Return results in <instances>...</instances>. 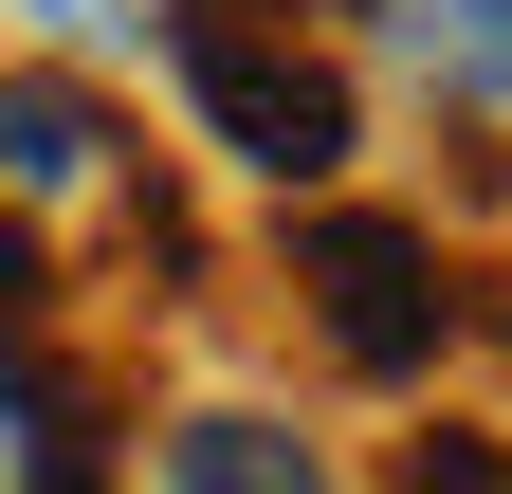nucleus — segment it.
Segmentation results:
<instances>
[{"label": "nucleus", "mask_w": 512, "mask_h": 494, "mask_svg": "<svg viewBox=\"0 0 512 494\" xmlns=\"http://www.w3.org/2000/svg\"><path fill=\"white\" fill-rule=\"evenodd\" d=\"M128 238V257H183L147 147H128V110L92 74H0V238Z\"/></svg>", "instance_id": "nucleus-3"}, {"label": "nucleus", "mask_w": 512, "mask_h": 494, "mask_svg": "<svg viewBox=\"0 0 512 494\" xmlns=\"http://www.w3.org/2000/svg\"><path fill=\"white\" fill-rule=\"evenodd\" d=\"M165 55H183L202 147H238L256 183H330L348 165V74L293 37V0H165Z\"/></svg>", "instance_id": "nucleus-2"}, {"label": "nucleus", "mask_w": 512, "mask_h": 494, "mask_svg": "<svg viewBox=\"0 0 512 494\" xmlns=\"http://www.w3.org/2000/svg\"><path fill=\"white\" fill-rule=\"evenodd\" d=\"M165 494H330V458L275 403H183L165 421Z\"/></svg>", "instance_id": "nucleus-6"}, {"label": "nucleus", "mask_w": 512, "mask_h": 494, "mask_svg": "<svg viewBox=\"0 0 512 494\" xmlns=\"http://www.w3.org/2000/svg\"><path fill=\"white\" fill-rule=\"evenodd\" d=\"M366 55L458 110L476 165H512V0H366Z\"/></svg>", "instance_id": "nucleus-4"}, {"label": "nucleus", "mask_w": 512, "mask_h": 494, "mask_svg": "<svg viewBox=\"0 0 512 494\" xmlns=\"http://www.w3.org/2000/svg\"><path fill=\"white\" fill-rule=\"evenodd\" d=\"M0 494H110V403L37 330H0Z\"/></svg>", "instance_id": "nucleus-5"}, {"label": "nucleus", "mask_w": 512, "mask_h": 494, "mask_svg": "<svg viewBox=\"0 0 512 494\" xmlns=\"http://www.w3.org/2000/svg\"><path fill=\"white\" fill-rule=\"evenodd\" d=\"M37 19H55V37H110V19H128V0H37Z\"/></svg>", "instance_id": "nucleus-8"}, {"label": "nucleus", "mask_w": 512, "mask_h": 494, "mask_svg": "<svg viewBox=\"0 0 512 494\" xmlns=\"http://www.w3.org/2000/svg\"><path fill=\"white\" fill-rule=\"evenodd\" d=\"M275 275H293V312H311V348H330L348 385H421V366L458 348V257H439V220H403V202H311L275 238Z\"/></svg>", "instance_id": "nucleus-1"}, {"label": "nucleus", "mask_w": 512, "mask_h": 494, "mask_svg": "<svg viewBox=\"0 0 512 494\" xmlns=\"http://www.w3.org/2000/svg\"><path fill=\"white\" fill-rule=\"evenodd\" d=\"M403 494H512V458H494V440H458V421H439V440H403Z\"/></svg>", "instance_id": "nucleus-7"}]
</instances>
